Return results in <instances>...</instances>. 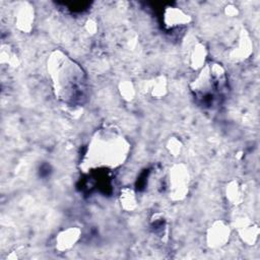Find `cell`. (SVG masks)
Here are the masks:
<instances>
[{
    "mask_svg": "<svg viewBox=\"0 0 260 260\" xmlns=\"http://www.w3.org/2000/svg\"><path fill=\"white\" fill-rule=\"evenodd\" d=\"M47 70L58 100L69 105L82 102L87 90V78L79 64L57 49L47 60Z\"/></svg>",
    "mask_w": 260,
    "mask_h": 260,
    "instance_id": "7a4b0ae2",
    "label": "cell"
},
{
    "mask_svg": "<svg viewBox=\"0 0 260 260\" xmlns=\"http://www.w3.org/2000/svg\"><path fill=\"white\" fill-rule=\"evenodd\" d=\"M84 28L85 30L90 34V35H94L98 30V25L96 22L93 19H87L84 23Z\"/></svg>",
    "mask_w": 260,
    "mask_h": 260,
    "instance_id": "2e32d148",
    "label": "cell"
},
{
    "mask_svg": "<svg viewBox=\"0 0 260 260\" xmlns=\"http://www.w3.org/2000/svg\"><path fill=\"white\" fill-rule=\"evenodd\" d=\"M188 63L193 70L201 69L205 65L207 49L199 41H194L188 46Z\"/></svg>",
    "mask_w": 260,
    "mask_h": 260,
    "instance_id": "30bf717a",
    "label": "cell"
},
{
    "mask_svg": "<svg viewBox=\"0 0 260 260\" xmlns=\"http://www.w3.org/2000/svg\"><path fill=\"white\" fill-rule=\"evenodd\" d=\"M235 226L241 240L247 245H255L259 236V228L250 218L242 216L237 218Z\"/></svg>",
    "mask_w": 260,
    "mask_h": 260,
    "instance_id": "8992f818",
    "label": "cell"
},
{
    "mask_svg": "<svg viewBox=\"0 0 260 260\" xmlns=\"http://www.w3.org/2000/svg\"><path fill=\"white\" fill-rule=\"evenodd\" d=\"M253 51V44L250 39V36L248 31H246L244 28L240 31L238 37L237 45L232 49L230 56L231 59L234 61H243L252 54Z\"/></svg>",
    "mask_w": 260,
    "mask_h": 260,
    "instance_id": "9c48e42d",
    "label": "cell"
},
{
    "mask_svg": "<svg viewBox=\"0 0 260 260\" xmlns=\"http://www.w3.org/2000/svg\"><path fill=\"white\" fill-rule=\"evenodd\" d=\"M146 91L154 99H161L168 93V80L165 75H158L146 82Z\"/></svg>",
    "mask_w": 260,
    "mask_h": 260,
    "instance_id": "8fae6325",
    "label": "cell"
},
{
    "mask_svg": "<svg viewBox=\"0 0 260 260\" xmlns=\"http://www.w3.org/2000/svg\"><path fill=\"white\" fill-rule=\"evenodd\" d=\"M130 150L129 140L116 126H102L88 140L79 169L82 173L118 169L128 159Z\"/></svg>",
    "mask_w": 260,
    "mask_h": 260,
    "instance_id": "6da1fadb",
    "label": "cell"
},
{
    "mask_svg": "<svg viewBox=\"0 0 260 260\" xmlns=\"http://www.w3.org/2000/svg\"><path fill=\"white\" fill-rule=\"evenodd\" d=\"M120 95L125 101H132L136 94V88L130 80H122L118 85Z\"/></svg>",
    "mask_w": 260,
    "mask_h": 260,
    "instance_id": "5bb4252c",
    "label": "cell"
},
{
    "mask_svg": "<svg viewBox=\"0 0 260 260\" xmlns=\"http://www.w3.org/2000/svg\"><path fill=\"white\" fill-rule=\"evenodd\" d=\"M231 237V228L223 219L214 220L208 228L205 234L206 244L209 248L215 249L226 245Z\"/></svg>",
    "mask_w": 260,
    "mask_h": 260,
    "instance_id": "277c9868",
    "label": "cell"
},
{
    "mask_svg": "<svg viewBox=\"0 0 260 260\" xmlns=\"http://www.w3.org/2000/svg\"><path fill=\"white\" fill-rule=\"evenodd\" d=\"M224 13L230 17H235L239 14V9L234 4H229L224 7Z\"/></svg>",
    "mask_w": 260,
    "mask_h": 260,
    "instance_id": "e0dca14e",
    "label": "cell"
},
{
    "mask_svg": "<svg viewBox=\"0 0 260 260\" xmlns=\"http://www.w3.org/2000/svg\"><path fill=\"white\" fill-rule=\"evenodd\" d=\"M119 202L125 211H134L138 206V200L135 191L130 187H124L119 193Z\"/></svg>",
    "mask_w": 260,
    "mask_h": 260,
    "instance_id": "7c38bea8",
    "label": "cell"
},
{
    "mask_svg": "<svg viewBox=\"0 0 260 260\" xmlns=\"http://www.w3.org/2000/svg\"><path fill=\"white\" fill-rule=\"evenodd\" d=\"M162 20L167 27L174 28L177 26L186 25L191 22V15L181 8L169 6L164 10Z\"/></svg>",
    "mask_w": 260,
    "mask_h": 260,
    "instance_id": "ba28073f",
    "label": "cell"
},
{
    "mask_svg": "<svg viewBox=\"0 0 260 260\" xmlns=\"http://www.w3.org/2000/svg\"><path fill=\"white\" fill-rule=\"evenodd\" d=\"M81 237V230L77 226H69L60 231L55 239V247L58 251L64 252L73 248Z\"/></svg>",
    "mask_w": 260,
    "mask_h": 260,
    "instance_id": "52a82bcc",
    "label": "cell"
},
{
    "mask_svg": "<svg viewBox=\"0 0 260 260\" xmlns=\"http://www.w3.org/2000/svg\"><path fill=\"white\" fill-rule=\"evenodd\" d=\"M225 197L233 205H240L244 201V192L237 180H231L225 186Z\"/></svg>",
    "mask_w": 260,
    "mask_h": 260,
    "instance_id": "4fadbf2b",
    "label": "cell"
},
{
    "mask_svg": "<svg viewBox=\"0 0 260 260\" xmlns=\"http://www.w3.org/2000/svg\"><path fill=\"white\" fill-rule=\"evenodd\" d=\"M190 172L184 162L174 164L167 175V190L168 195L173 201L184 200L190 187Z\"/></svg>",
    "mask_w": 260,
    "mask_h": 260,
    "instance_id": "3957f363",
    "label": "cell"
},
{
    "mask_svg": "<svg viewBox=\"0 0 260 260\" xmlns=\"http://www.w3.org/2000/svg\"><path fill=\"white\" fill-rule=\"evenodd\" d=\"M35 8L29 2H19L14 10L15 27L22 32H29L35 23Z\"/></svg>",
    "mask_w": 260,
    "mask_h": 260,
    "instance_id": "5b68a950",
    "label": "cell"
},
{
    "mask_svg": "<svg viewBox=\"0 0 260 260\" xmlns=\"http://www.w3.org/2000/svg\"><path fill=\"white\" fill-rule=\"evenodd\" d=\"M166 147H167L169 153L176 157V156H179L181 154L182 149H183V143L178 137L172 136L168 139Z\"/></svg>",
    "mask_w": 260,
    "mask_h": 260,
    "instance_id": "9a60e30c",
    "label": "cell"
}]
</instances>
